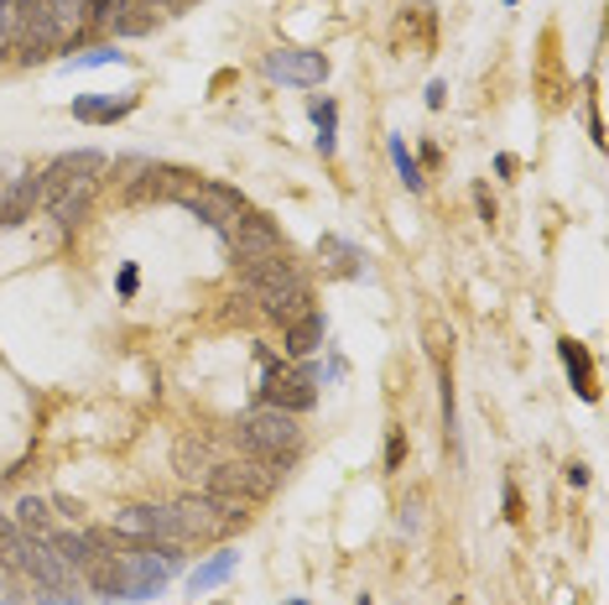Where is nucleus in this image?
Masks as SVG:
<instances>
[{"mask_svg": "<svg viewBox=\"0 0 609 605\" xmlns=\"http://www.w3.org/2000/svg\"><path fill=\"white\" fill-rule=\"evenodd\" d=\"M110 26H115V37H146V32L157 26V11H146V16H131V11H125V16L110 21Z\"/></svg>", "mask_w": 609, "mask_h": 605, "instance_id": "26", "label": "nucleus"}, {"mask_svg": "<svg viewBox=\"0 0 609 605\" xmlns=\"http://www.w3.org/2000/svg\"><path fill=\"white\" fill-rule=\"evenodd\" d=\"M32 601H37V605H84V595H79V590H37Z\"/></svg>", "mask_w": 609, "mask_h": 605, "instance_id": "30", "label": "nucleus"}, {"mask_svg": "<svg viewBox=\"0 0 609 605\" xmlns=\"http://www.w3.org/2000/svg\"><path fill=\"white\" fill-rule=\"evenodd\" d=\"M443 100H449V84L433 79V84H428V110H443Z\"/></svg>", "mask_w": 609, "mask_h": 605, "instance_id": "33", "label": "nucleus"}, {"mask_svg": "<svg viewBox=\"0 0 609 605\" xmlns=\"http://www.w3.org/2000/svg\"><path fill=\"white\" fill-rule=\"evenodd\" d=\"M136 110V95H79L74 100V121H84V125H115V121H125Z\"/></svg>", "mask_w": 609, "mask_h": 605, "instance_id": "15", "label": "nucleus"}, {"mask_svg": "<svg viewBox=\"0 0 609 605\" xmlns=\"http://www.w3.org/2000/svg\"><path fill=\"white\" fill-rule=\"evenodd\" d=\"M443 162V146L438 142H422V152H417V167H438Z\"/></svg>", "mask_w": 609, "mask_h": 605, "instance_id": "32", "label": "nucleus"}, {"mask_svg": "<svg viewBox=\"0 0 609 605\" xmlns=\"http://www.w3.org/2000/svg\"><path fill=\"white\" fill-rule=\"evenodd\" d=\"M115 293H120L125 302H131V298L141 293V272H136V262H120V272H115Z\"/></svg>", "mask_w": 609, "mask_h": 605, "instance_id": "28", "label": "nucleus"}, {"mask_svg": "<svg viewBox=\"0 0 609 605\" xmlns=\"http://www.w3.org/2000/svg\"><path fill=\"white\" fill-rule=\"evenodd\" d=\"M110 532H115V538H125V543H182V538H177L173 506H157V502L120 506L115 522H110Z\"/></svg>", "mask_w": 609, "mask_h": 605, "instance_id": "6", "label": "nucleus"}, {"mask_svg": "<svg viewBox=\"0 0 609 605\" xmlns=\"http://www.w3.org/2000/svg\"><path fill=\"white\" fill-rule=\"evenodd\" d=\"M386 157H391V167H396V178L407 183V194H422L428 188V178H422V167H417V157L407 152V136H386Z\"/></svg>", "mask_w": 609, "mask_h": 605, "instance_id": "21", "label": "nucleus"}, {"mask_svg": "<svg viewBox=\"0 0 609 605\" xmlns=\"http://www.w3.org/2000/svg\"><path fill=\"white\" fill-rule=\"evenodd\" d=\"M173 6H182V0H146V11H173Z\"/></svg>", "mask_w": 609, "mask_h": 605, "instance_id": "38", "label": "nucleus"}, {"mask_svg": "<svg viewBox=\"0 0 609 605\" xmlns=\"http://www.w3.org/2000/svg\"><path fill=\"white\" fill-rule=\"evenodd\" d=\"M292 605H308V601H292Z\"/></svg>", "mask_w": 609, "mask_h": 605, "instance_id": "41", "label": "nucleus"}, {"mask_svg": "<svg viewBox=\"0 0 609 605\" xmlns=\"http://www.w3.org/2000/svg\"><path fill=\"white\" fill-rule=\"evenodd\" d=\"M219 241L230 251V262H261V256H281V251H287L281 224H276L272 215H256V209H245Z\"/></svg>", "mask_w": 609, "mask_h": 605, "instance_id": "5", "label": "nucleus"}, {"mask_svg": "<svg viewBox=\"0 0 609 605\" xmlns=\"http://www.w3.org/2000/svg\"><path fill=\"white\" fill-rule=\"evenodd\" d=\"M11 601H16V590L5 585V564H0V605H11Z\"/></svg>", "mask_w": 609, "mask_h": 605, "instance_id": "37", "label": "nucleus"}, {"mask_svg": "<svg viewBox=\"0 0 609 605\" xmlns=\"http://www.w3.org/2000/svg\"><path fill=\"white\" fill-rule=\"evenodd\" d=\"M354 605H370V595H359V601H354Z\"/></svg>", "mask_w": 609, "mask_h": 605, "instance_id": "39", "label": "nucleus"}, {"mask_svg": "<svg viewBox=\"0 0 609 605\" xmlns=\"http://www.w3.org/2000/svg\"><path fill=\"white\" fill-rule=\"evenodd\" d=\"M474 215H479L485 224L495 220V199H490V188H485V183H474Z\"/></svg>", "mask_w": 609, "mask_h": 605, "instance_id": "31", "label": "nucleus"}, {"mask_svg": "<svg viewBox=\"0 0 609 605\" xmlns=\"http://www.w3.org/2000/svg\"><path fill=\"white\" fill-rule=\"evenodd\" d=\"M261 74L276 84H292V89H318L329 79V58L313 53V47H276L261 58Z\"/></svg>", "mask_w": 609, "mask_h": 605, "instance_id": "7", "label": "nucleus"}, {"mask_svg": "<svg viewBox=\"0 0 609 605\" xmlns=\"http://www.w3.org/2000/svg\"><path fill=\"white\" fill-rule=\"evenodd\" d=\"M495 173H500V178H516V157H511V152H500V157H495Z\"/></svg>", "mask_w": 609, "mask_h": 605, "instance_id": "36", "label": "nucleus"}, {"mask_svg": "<svg viewBox=\"0 0 609 605\" xmlns=\"http://www.w3.org/2000/svg\"><path fill=\"white\" fill-rule=\"evenodd\" d=\"M557 361H563V371H568V382L578 386V397H584V403H594V397H599V386H594V355H589V344L557 340Z\"/></svg>", "mask_w": 609, "mask_h": 605, "instance_id": "17", "label": "nucleus"}, {"mask_svg": "<svg viewBox=\"0 0 609 605\" xmlns=\"http://www.w3.org/2000/svg\"><path fill=\"white\" fill-rule=\"evenodd\" d=\"M396 527H401V532H417V527H422V496H407V502L396 506Z\"/></svg>", "mask_w": 609, "mask_h": 605, "instance_id": "27", "label": "nucleus"}, {"mask_svg": "<svg viewBox=\"0 0 609 605\" xmlns=\"http://www.w3.org/2000/svg\"><path fill=\"white\" fill-rule=\"evenodd\" d=\"M401 460H407V433H401V428H391V433H386V470H401Z\"/></svg>", "mask_w": 609, "mask_h": 605, "instance_id": "29", "label": "nucleus"}, {"mask_svg": "<svg viewBox=\"0 0 609 605\" xmlns=\"http://www.w3.org/2000/svg\"><path fill=\"white\" fill-rule=\"evenodd\" d=\"M42 6H47V16L58 21V32H68V26L79 21V11L89 6V0H42Z\"/></svg>", "mask_w": 609, "mask_h": 605, "instance_id": "25", "label": "nucleus"}, {"mask_svg": "<svg viewBox=\"0 0 609 605\" xmlns=\"http://www.w3.org/2000/svg\"><path fill=\"white\" fill-rule=\"evenodd\" d=\"M506 517H511V522L521 517V491H516L511 481H506Z\"/></svg>", "mask_w": 609, "mask_h": 605, "instance_id": "34", "label": "nucleus"}, {"mask_svg": "<svg viewBox=\"0 0 609 605\" xmlns=\"http://www.w3.org/2000/svg\"><path fill=\"white\" fill-rule=\"evenodd\" d=\"M177 574H182V543H125L120 553H104L84 580L104 605H141L157 601Z\"/></svg>", "mask_w": 609, "mask_h": 605, "instance_id": "1", "label": "nucleus"}, {"mask_svg": "<svg viewBox=\"0 0 609 605\" xmlns=\"http://www.w3.org/2000/svg\"><path fill=\"white\" fill-rule=\"evenodd\" d=\"M323 344H329V319L318 308L297 314L292 323H281V361H313Z\"/></svg>", "mask_w": 609, "mask_h": 605, "instance_id": "11", "label": "nucleus"}, {"mask_svg": "<svg viewBox=\"0 0 609 605\" xmlns=\"http://www.w3.org/2000/svg\"><path fill=\"white\" fill-rule=\"evenodd\" d=\"M32 543H37L32 532H21L11 517H0V564L21 574V569H26V559H32Z\"/></svg>", "mask_w": 609, "mask_h": 605, "instance_id": "19", "label": "nucleus"}, {"mask_svg": "<svg viewBox=\"0 0 609 605\" xmlns=\"http://www.w3.org/2000/svg\"><path fill=\"white\" fill-rule=\"evenodd\" d=\"M308 121L318 125V152L334 157L339 152V105L323 95V100H308Z\"/></svg>", "mask_w": 609, "mask_h": 605, "instance_id": "20", "label": "nucleus"}, {"mask_svg": "<svg viewBox=\"0 0 609 605\" xmlns=\"http://www.w3.org/2000/svg\"><path fill=\"white\" fill-rule=\"evenodd\" d=\"M235 444L245 460H297L302 454V424L297 413H281L272 403L245 407V418L235 424Z\"/></svg>", "mask_w": 609, "mask_h": 605, "instance_id": "3", "label": "nucleus"}, {"mask_svg": "<svg viewBox=\"0 0 609 605\" xmlns=\"http://www.w3.org/2000/svg\"><path fill=\"white\" fill-rule=\"evenodd\" d=\"M95 194H99V183H74V188H53V194H42V204H47V220L58 224V235H74V230L89 220Z\"/></svg>", "mask_w": 609, "mask_h": 605, "instance_id": "10", "label": "nucleus"}, {"mask_svg": "<svg viewBox=\"0 0 609 605\" xmlns=\"http://www.w3.org/2000/svg\"><path fill=\"white\" fill-rule=\"evenodd\" d=\"M37 0H0V58L16 47V26H21V16L32 11Z\"/></svg>", "mask_w": 609, "mask_h": 605, "instance_id": "22", "label": "nucleus"}, {"mask_svg": "<svg viewBox=\"0 0 609 605\" xmlns=\"http://www.w3.org/2000/svg\"><path fill=\"white\" fill-rule=\"evenodd\" d=\"M219 605H230V601H219Z\"/></svg>", "mask_w": 609, "mask_h": 605, "instance_id": "42", "label": "nucleus"}, {"mask_svg": "<svg viewBox=\"0 0 609 605\" xmlns=\"http://www.w3.org/2000/svg\"><path fill=\"white\" fill-rule=\"evenodd\" d=\"M563 475H568V485H589V464H563Z\"/></svg>", "mask_w": 609, "mask_h": 605, "instance_id": "35", "label": "nucleus"}, {"mask_svg": "<svg viewBox=\"0 0 609 605\" xmlns=\"http://www.w3.org/2000/svg\"><path fill=\"white\" fill-rule=\"evenodd\" d=\"M318 256L329 262V272H334V277H350V283H365V277H370L365 251H359L354 241H344V235H318Z\"/></svg>", "mask_w": 609, "mask_h": 605, "instance_id": "14", "label": "nucleus"}, {"mask_svg": "<svg viewBox=\"0 0 609 605\" xmlns=\"http://www.w3.org/2000/svg\"><path fill=\"white\" fill-rule=\"evenodd\" d=\"M110 63H125V53H120L115 42H99V47H89L79 58H63V68L74 74V68H110Z\"/></svg>", "mask_w": 609, "mask_h": 605, "instance_id": "23", "label": "nucleus"}, {"mask_svg": "<svg viewBox=\"0 0 609 605\" xmlns=\"http://www.w3.org/2000/svg\"><path fill=\"white\" fill-rule=\"evenodd\" d=\"M110 173V157L95 152V146H79V152H63L42 167V194H53V188H74V183H99Z\"/></svg>", "mask_w": 609, "mask_h": 605, "instance_id": "8", "label": "nucleus"}, {"mask_svg": "<svg viewBox=\"0 0 609 605\" xmlns=\"http://www.w3.org/2000/svg\"><path fill=\"white\" fill-rule=\"evenodd\" d=\"M193 183V173H182L173 162H152L141 167V178H125V204H152V199H177Z\"/></svg>", "mask_w": 609, "mask_h": 605, "instance_id": "9", "label": "nucleus"}, {"mask_svg": "<svg viewBox=\"0 0 609 605\" xmlns=\"http://www.w3.org/2000/svg\"><path fill=\"white\" fill-rule=\"evenodd\" d=\"M506 6H521V0H506Z\"/></svg>", "mask_w": 609, "mask_h": 605, "instance_id": "40", "label": "nucleus"}, {"mask_svg": "<svg viewBox=\"0 0 609 605\" xmlns=\"http://www.w3.org/2000/svg\"><path fill=\"white\" fill-rule=\"evenodd\" d=\"M131 6H136V0H89V6H84L89 16H84V21H95V26H110V21H120L125 11H131Z\"/></svg>", "mask_w": 609, "mask_h": 605, "instance_id": "24", "label": "nucleus"}, {"mask_svg": "<svg viewBox=\"0 0 609 605\" xmlns=\"http://www.w3.org/2000/svg\"><path fill=\"white\" fill-rule=\"evenodd\" d=\"M177 204H182L198 224H209L214 235H224V230H230V224L251 209L240 188H230V183H209V178H193L182 194H177Z\"/></svg>", "mask_w": 609, "mask_h": 605, "instance_id": "4", "label": "nucleus"}, {"mask_svg": "<svg viewBox=\"0 0 609 605\" xmlns=\"http://www.w3.org/2000/svg\"><path fill=\"white\" fill-rule=\"evenodd\" d=\"M42 204V173H21L5 194H0V230H21Z\"/></svg>", "mask_w": 609, "mask_h": 605, "instance_id": "13", "label": "nucleus"}, {"mask_svg": "<svg viewBox=\"0 0 609 605\" xmlns=\"http://www.w3.org/2000/svg\"><path fill=\"white\" fill-rule=\"evenodd\" d=\"M219 460H224V454H219L214 433H182V439H177L173 464H177V475H182V481H203Z\"/></svg>", "mask_w": 609, "mask_h": 605, "instance_id": "12", "label": "nucleus"}, {"mask_svg": "<svg viewBox=\"0 0 609 605\" xmlns=\"http://www.w3.org/2000/svg\"><path fill=\"white\" fill-rule=\"evenodd\" d=\"M235 293H245V298L276 323H292L297 314L313 308V287H308L302 266H297L287 251H281V256H261V262H240Z\"/></svg>", "mask_w": 609, "mask_h": 605, "instance_id": "2", "label": "nucleus"}, {"mask_svg": "<svg viewBox=\"0 0 609 605\" xmlns=\"http://www.w3.org/2000/svg\"><path fill=\"white\" fill-rule=\"evenodd\" d=\"M11 522H16L21 532H32L37 543L47 538V532H53V527H58V522H53V502H47V496H21V502H16V517H11Z\"/></svg>", "mask_w": 609, "mask_h": 605, "instance_id": "18", "label": "nucleus"}, {"mask_svg": "<svg viewBox=\"0 0 609 605\" xmlns=\"http://www.w3.org/2000/svg\"><path fill=\"white\" fill-rule=\"evenodd\" d=\"M235 569H240L235 548H214V553H209L198 569H188V590H193V595H209V590L230 585V574H235Z\"/></svg>", "mask_w": 609, "mask_h": 605, "instance_id": "16", "label": "nucleus"}]
</instances>
